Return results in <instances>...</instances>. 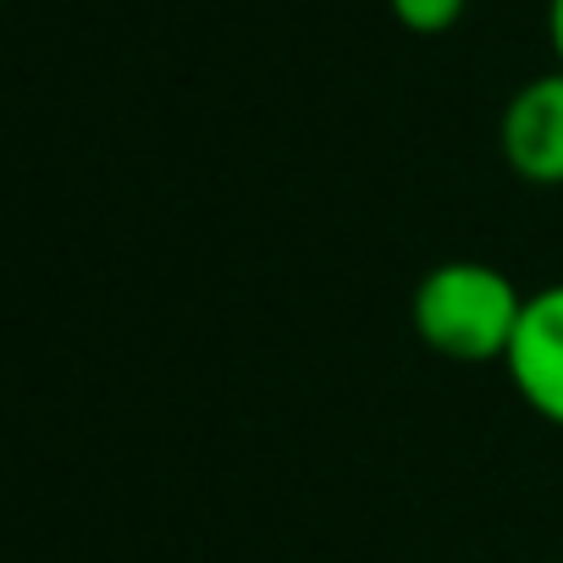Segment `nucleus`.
Returning <instances> with one entry per match:
<instances>
[{"label":"nucleus","instance_id":"nucleus-1","mask_svg":"<svg viewBox=\"0 0 563 563\" xmlns=\"http://www.w3.org/2000/svg\"><path fill=\"white\" fill-rule=\"evenodd\" d=\"M530 294L514 288V276L486 260H442L415 288V332L431 354L453 365H508Z\"/></svg>","mask_w":563,"mask_h":563},{"label":"nucleus","instance_id":"nucleus-2","mask_svg":"<svg viewBox=\"0 0 563 563\" xmlns=\"http://www.w3.org/2000/svg\"><path fill=\"white\" fill-rule=\"evenodd\" d=\"M503 161L536 188L563 183V67L514 89L503 111Z\"/></svg>","mask_w":563,"mask_h":563},{"label":"nucleus","instance_id":"nucleus-3","mask_svg":"<svg viewBox=\"0 0 563 563\" xmlns=\"http://www.w3.org/2000/svg\"><path fill=\"white\" fill-rule=\"evenodd\" d=\"M503 371H508L514 393L547 426H563V282L530 294L525 321H519V338H514Z\"/></svg>","mask_w":563,"mask_h":563},{"label":"nucleus","instance_id":"nucleus-4","mask_svg":"<svg viewBox=\"0 0 563 563\" xmlns=\"http://www.w3.org/2000/svg\"><path fill=\"white\" fill-rule=\"evenodd\" d=\"M387 7H393V18H398L404 29H415V34H448V29L464 18L470 0H387Z\"/></svg>","mask_w":563,"mask_h":563},{"label":"nucleus","instance_id":"nucleus-5","mask_svg":"<svg viewBox=\"0 0 563 563\" xmlns=\"http://www.w3.org/2000/svg\"><path fill=\"white\" fill-rule=\"evenodd\" d=\"M547 40H552V56L563 67V0H547Z\"/></svg>","mask_w":563,"mask_h":563}]
</instances>
